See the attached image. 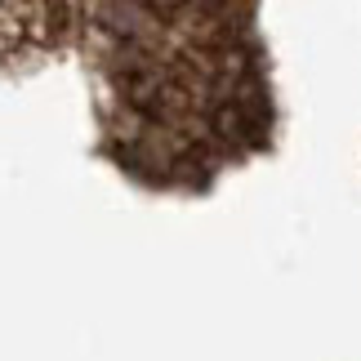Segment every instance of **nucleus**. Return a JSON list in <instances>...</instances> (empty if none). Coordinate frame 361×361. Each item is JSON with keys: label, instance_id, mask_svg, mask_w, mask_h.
<instances>
[]
</instances>
